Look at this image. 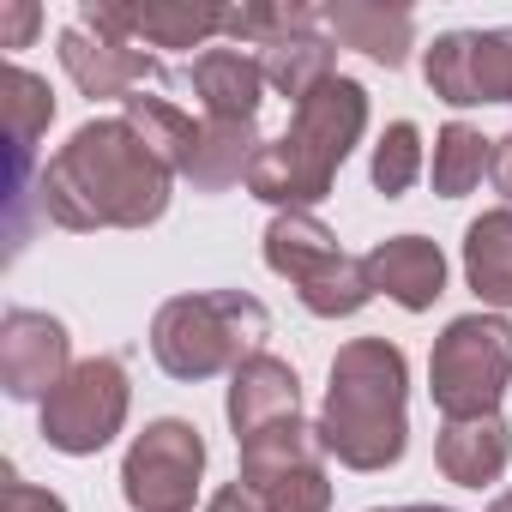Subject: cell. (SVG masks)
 <instances>
[{"mask_svg":"<svg viewBox=\"0 0 512 512\" xmlns=\"http://www.w3.org/2000/svg\"><path fill=\"white\" fill-rule=\"evenodd\" d=\"M169 205V169L127 121H85L43 169V217L61 229H145Z\"/></svg>","mask_w":512,"mask_h":512,"instance_id":"6da1fadb","label":"cell"},{"mask_svg":"<svg viewBox=\"0 0 512 512\" xmlns=\"http://www.w3.org/2000/svg\"><path fill=\"white\" fill-rule=\"evenodd\" d=\"M404 350L386 338H356L332 356V386L320 410V446L344 470H392L404 458Z\"/></svg>","mask_w":512,"mask_h":512,"instance_id":"7a4b0ae2","label":"cell"},{"mask_svg":"<svg viewBox=\"0 0 512 512\" xmlns=\"http://www.w3.org/2000/svg\"><path fill=\"white\" fill-rule=\"evenodd\" d=\"M362 127H368V91L338 73L308 103H296L284 139H266L260 145V157H253V169H247V193L266 199V205H278V211L320 205L332 193L344 157L356 151Z\"/></svg>","mask_w":512,"mask_h":512,"instance_id":"3957f363","label":"cell"},{"mask_svg":"<svg viewBox=\"0 0 512 512\" xmlns=\"http://www.w3.org/2000/svg\"><path fill=\"white\" fill-rule=\"evenodd\" d=\"M272 314L247 290H205V296H175L151 320V356L175 380H211L235 374L241 362L266 356Z\"/></svg>","mask_w":512,"mask_h":512,"instance_id":"277c9868","label":"cell"},{"mask_svg":"<svg viewBox=\"0 0 512 512\" xmlns=\"http://www.w3.org/2000/svg\"><path fill=\"white\" fill-rule=\"evenodd\" d=\"M512 380V320L506 314H458L428 356V392L446 422L500 416V392Z\"/></svg>","mask_w":512,"mask_h":512,"instance_id":"5b68a950","label":"cell"},{"mask_svg":"<svg viewBox=\"0 0 512 512\" xmlns=\"http://www.w3.org/2000/svg\"><path fill=\"white\" fill-rule=\"evenodd\" d=\"M235 446H241V476L235 482H247L260 494L266 512H326L332 506L326 446H320V428H308L302 416L253 434V440H235Z\"/></svg>","mask_w":512,"mask_h":512,"instance_id":"8992f818","label":"cell"},{"mask_svg":"<svg viewBox=\"0 0 512 512\" xmlns=\"http://www.w3.org/2000/svg\"><path fill=\"white\" fill-rule=\"evenodd\" d=\"M127 368L121 356H91V362H73V374L43 398V440L67 458H91L103 452L121 422H127Z\"/></svg>","mask_w":512,"mask_h":512,"instance_id":"52a82bcc","label":"cell"},{"mask_svg":"<svg viewBox=\"0 0 512 512\" xmlns=\"http://www.w3.org/2000/svg\"><path fill=\"white\" fill-rule=\"evenodd\" d=\"M199 476H205V440L181 416L151 422L121 458V494L133 512H193Z\"/></svg>","mask_w":512,"mask_h":512,"instance_id":"ba28073f","label":"cell"},{"mask_svg":"<svg viewBox=\"0 0 512 512\" xmlns=\"http://www.w3.org/2000/svg\"><path fill=\"white\" fill-rule=\"evenodd\" d=\"M428 91L452 109L512 103V31H446L428 61Z\"/></svg>","mask_w":512,"mask_h":512,"instance_id":"9c48e42d","label":"cell"},{"mask_svg":"<svg viewBox=\"0 0 512 512\" xmlns=\"http://www.w3.org/2000/svg\"><path fill=\"white\" fill-rule=\"evenodd\" d=\"M73 374L67 326L37 308H7L0 320V386L7 398H49Z\"/></svg>","mask_w":512,"mask_h":512,"instance_id":"30bf717a","label":"cell"},{"mask_svg":"<svg viewBox=\"0 0 512 512\" xmlns=\"http://www.w3.org/2000/svg\"><path fill=\"white\" fill-rule=\"evenodd\" d=\"M85 31L121 37L133 49H199L205 37L223 31V13L211 7H187V0H133V7H91L79 13Z\"/></svg>","mask_w":512,"mask_h":512,"instance_id":"8fae6325","label":"cell"},{"mask_svg":"<svg viewBox=\"0 0 512 512\" xmlns=\"http://www.w3.org/2000/svg\"><path fill=\"white\" fill-rule=\"evenodd\" d=\"M61 67L85 97H121V103L133 91H145V79H157V61L145 49L103 37V31H85V25L61 31Z\"/></svg>","mask_w":512,"mask_h":512,"instance_id":"7c38bea8","label":"cell"},{"mask_svg":"<svg viewBox=\"0 0 512 512\" xmlns=\"http://www.w3.org/2000/svg\"><path fill=\"white\" fill-rule=\"evenodd\" d=\"M296 416H302V380H296L290 362L253 356L229 374V428H235V440H253V434L296 422Z\"/></svg>","mask_w":512,"mask_h":512,"instance_id":"4fadbf2b","label":"cell"},{"mask_svg":"<svg viewBox=\"0 0 512 512\" xmlns=\"http://www.w3.org/2000/svg\"><path fill=\"white\" fill-rule=\"evenodd\" d=\"M181 85L199 97L205 121H253L260 97H266V67L247 49H205V55H193Z\"/></svg>","mask_w":512,"mask_h":512,"instance_id":"5bb4252c","label":"cell"},{"mask_svg":"<svg viewBox=\"0 0 512 512\" xmlns=\"http://www.w3.org/2000/svg\"><path fill=\"white\" fill-rule=\"evenodd\" d=\"M362 266H368V284L374 296H392L398 308L422 314L446 296V260H440V247L422 241V235H392L380 241L374 253H362Z\"/></svg>","mask_w":512,"mask_h":512,"instance_id":"9a60e30c","label":"cell"},{"mask_svg":"<svg viewBox=\"0 0 512 512\" xmlns=\"http://www.w3.org/2000/svg\"><path fill=\"white\" fill-rule=\"evenodd\" d=\"M0 91H7V133H13V247H19L25 241V181L37 163V139L55 121V97H49V79L25 67H7Z\"/></svg>","mask_w":512,"mask_h":512,"instance_id":"2e32d148","label":"cell"},{"mask_svg":"<svg viewBox=\"0 0 512 512\" xmlns=\"http://www.w3.org/2000/svg\"><path fill=\"white\" fill-rule=\"evenodd\" d=\"M320 25L344 49H362L380 67H404V55L416 43V13L410 7H380V0H338V7H320Z\"/></svg>","mask_w":512,"mask_h":512,"instance_id":"e0dca14e","label":"cell"},{"mask_svg":"<svg viewBox=\"0 0 512 512\" xmlns=\"http://www.w3.org/2000/svg\"><path fill=\"white\" fill-rule=\"evenodd\" d=\"M434 458H440L446 482H458V488H488V482H500V470H506V458H512V434H506L500 416L440 422Z\"/></svg>","mask_w":512,"mask_h":512,"instance_id":"ac0fdd59","label":"cell"},{"mask_svg":"<svg viewBox=\"0 0 512 512\" xmlns=\"http://www.w3.org/2000/svg\"><path fill=\"white\" fill-rule=\"evenodd\" d=\"M464 278L482 308H512V205L482 211L464 229Z\"/></svg>","mask_w":512,"mask_h":512,"instance_id":"d6986e66","label":"cell"},{"mask_svg":"<svg viewBox=\"0 0 512 512\" xmlns=\"http://www.w3.org/2000/svg\"><path fill=\"white\" fill-rule=\"evenodd\" d=\"M121 121L151 145V157H157L169 175H187V169H193L199 139H205V121H193V115L175 109L169 97H145V91H133V97L121 103Z\"/></svg>","mask_w":512,"mask_h":512,"instance_id":"ffe728a7","label":"cell"},{"mask_svg":"<svg viewBox=\"0 0 512 512\" xmlns=\"http://www.w3.org/2000/svg\"><path fill=\"white\" fill-rule=\"evenodd\" d=\"M338 235L314 217V211H278L272 217V229H266V266L278 272V278H290V284H308L320 266H332L338 260Z\"/></svg>","mask_w":512,"mask_h":512,"instance_id":"44dd1931","label":"cell"},{"mask_svg":"<svg viewBox=\"0 0 512 512\" xmlns=\"http://www.w3.org/2000/svg\"><path fill=\"white\" fill-rule=\"evenodd\" d=\"M260 67H266V91H278L290 103H308L320 85L338 79V49L326 37L302 31V37H284V43L260 49Z\"/></svg>","mask_w":512,"mask_h":512,"instance_id":"7402d4cb","label":"cell"},{"mask_svg":"<svg viewBox=\"0 0 512 512\" xmlns=\"http://www.w3.org/2000/svg\"><path fill=\"white\" fill-rule=\"evenodd\" d=\"M260 145L266 139H260V127H253V121H205V139H199V157H193L187 181L199 193H223V187L247 181Z\"/></svg>","mask_w":512,"mask_h":512,"instance_id":"603a6c76","label":"cell"},{"mask_svg":"<svg viewBox=\"0 0 512 512\" xmlns=\"http://www.w3.org/2000/svg\"><path fill=\"white\" fill-rule=\"evenodd\" d=\"M488 163H494V139H482L470 121H446L440 139H434V163H428L434 193H440V199H464V193L482 181Z\"/></svg>","mask_w":512,"mask_h":512,"instance_id":"cb8c5ba5","label":"cell"},{"mask_svg":"<svg viewBox=\"0 0 512 512\" xmlns=\"http://www.w3.org/2000/svg\"><path fill=\"white\" fill-rule=\"evenodd\" d=\"M296 296L320 320H350V314H362L374 302V284H368V266L356 260V253H338V260L320 266L308 284H296Z\"/></svg>","mask_w":512,"mask_h":512,"instance_id":"d4e9b609","label":"cell"},{"mask_svg":"<svg viewBox=\"0 0 512 512\" xmlns=\"http://www.w3.org/2000/svg\"><path fill=\"white\" fill-rule=\"evenodd\" d=\"M314 25H320L314 7H235V13H223V37L253 43V49H272V43L302 37V31H314Z\"/></svg>","mask_w":512,"mask_h":512,"instance_id":"484cf974","label":"cell"},{"mask_svg":"<svg viewBox=\"0 0 512 512\" xmlns=\"http://www.w3.org/2000/svg\"><path fill=\"white\" fill-rule=\"evenodd\" d=\"M416 175H422V133L410 121H392L374 145V187L386 199H398V193H410Z\"/></svg>","mask_w":512,"mask_h":512,"instance_id":"4316f807","label":"cell"},{"mask_svg":"<svg viewBox=\"0 0 512 512\" xmlns=\"http://www.w3.org/2000/svg\"><path fill=\"white\" fill-rule=\"evenodd\" d=\"M0 512H67V500L49 494V488H37V482H25L7 464V482H0Z\"/></svg>","mask_w":512,"mask_h":512,"instance_id":"83f0119b","label":"cell"},{"mask_svg":"<svg viewBox=\"0 0 512 512\" xmlns=\"http://www.w3.org/2000/svg\"><path fill=\"white\" fill-rule=\"evenodd\" d=\"M31 31H37V7H31V0H0V43L25 49Z\"/></svg>","mask_w":512,"mask_h":512,"instance_id":"f1b7e54d","label":"cell"},{"mask_svg":"<svg viewBox=\"0 0 512 512\" xmlns=\"http://www.w3.org/2000/svg\"><path fill=\"white\" fill-rule=\"evenodd\" d=\"M205 512H266V506H260V494H253L247 482H223V488L205 500Z\"/></svg>","mask_w":512,"mask_h":512,"instance_id":"f546056e","label":"cell"},{"mask_svg":"<svg viewBox=\"0 0 512 512\" xmlns=\"http://www.w3.org/2000/svg\"><path fill=\"white\" fill-rule=\"evenodd\" d=\"M488 175H494V187L512 199V133H506V139H494V163H488Z\"/></svg>","mask_w":512,"mask_h":512,"instance_id":"4dcf8cb0","label":"cell"},{"mask_svg":"<svg viewBox=\"0 0 512 512\" xmlns=\"http://www.w3.org/2000/svg\"><path fill=\"white\" fill-rule=\"evenodd\" d=\"M374 512H446V506H374Z\"/></svg>","mask_w":512,"mask_h":512,"instance_id":"1f68e13d","label":"cell"},{"mask_svg":"<svg viewBox=\"0 0 512 512\" xmlns=\"http://www.w3.org/2000/svg\"><path fill=\"white\" fill-rule=\"evenodd\" d=\"M488 512H512V488H506V494H500V500H494Z\"/></svg>","mask_w":512,"mask_h":512,"instance_id":"d6a6232c","label":"cell"}]
</instances>
